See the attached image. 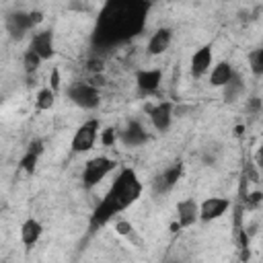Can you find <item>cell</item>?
<instances>
[{
  "mask_svg": "<svg viewBox=\"0 0 263 263\" xmlns=\"http://www.w3.org/2000/svg\"><path fill=\"white\" fill-rule=\"evenodd\" d=\"M41 23H43V12L41 10H14V12L6 14L4 29L12 39L21 41L29 31H33Z\"/></svg>",
  "mask_w": 263,
  "mask_h": 263,
  "instance_id": "obj_3",
  "label": "cell"
},
{
  "mask_svg": "<svg viewBox=\"0 0 263 263\" xmlns=\"http://www.w3.org/2000/svg\"><path fill=\"white\" fill-rule=\"evenodd\" d=\"M236 74V70H234V66L230 64V62H226V60H222V62H216L212 68H210V86H214V88H224L228 82H230V78Z\"/></svg>",
  "mask_w": 263,
  "mask_h": 263,
  "instance_id": "obj_16",
  "label": "cell"
},
{
  "mask_svg": "<svg viewBox=\"0 0 263 263\" xmlns=\"http://www.w3.org/2000/svg\"><path fill=\"white\" fill-rule=\"evenodd\" d=\"M162 70L160 68H142L136 72V86L142 95H154L160 88Z\"/></svg>",
  "mask_w": 263,
  "mask_h": 263,
  "instance_id": "obj_11",
  "label": "cell"
},
{
  "mask_svg": "<svg viewBox=\"0 0 263 263\" xmlns=\"http://www.w3.org/2000/svg\"><path fill=\"white\" fill-rule=\"evenodd\" d=\"M29 49H33L41 62H47L55 55V39H53V31L51 29H41V31H35L33 37H31V43H29Z\"/></svg>",
  "mask_w": 263,
  "mask_h": 263,
  "instance_id": "obj_7",
  "label": "cell"
},
{
  "mask_svg": "<svg viewBox=\"0 0 263 263\" xmlns=\"http://www.w3.org/2000/svg\"><path fill=\"white\" fill-rule=\"evenodd\" d=\"M53 105H55V92H53L49 86H43V88L37 92V97H35V107H37L39 111H49Z\"/></svg>",
  "mask_w": 263,
  "mask_h": 263,
  "instance_id": "obj_19",
  "label": "cell"
},
{
  "mask_svg": "<svg viewBox=\"0 0 263 263\" xmlns=\"http://www.w3.org/2000/svg\"><path fill=\"white\" fill-rule=\"evenodd\" d=\"M66 97L80 109L84 111H92L101 105V92L95 84H88V82H72L68 88H66Z\"/></svg>",
  "mask_w": 263,
  "mask_h": 263,
  "instance_id": "obj_5",
  "label": "cell"
},
{
  "mask_svg": "<svg viewBox=\"0 0 263 263\" xmlns=\"http://www.w3.org/2000/svg\"><path fill=\"white\" fill-rule=\"evenodd\" d=\"M99 127H101L99 119H95V117L86 119V121L74 132V136H72V142H70L72 152H76V154L88 152V150L95 146L97 138H99Z\"/></svg>",
  "mask_w": 263,
  "mask_h": 263,
  "instance_id": "obj_6",
  "label": "cell"
},
{
  "mask_svg": "<svg viewBox=\"0 0 263 263\" xmlns=\"http://www.w3.org/2000/svg\"><path fill=\"white\" fill-rule=\"evenodd\" d=\"M41 64H43V62H41V58H39L33 49H29V47H27V51L23 53V68H25V72H27V74H33Z\"/></svg>",
  "mask_w": 263,
  "mask_h": 263,
  "instance_id": "obj_20",
  "label": "cell"
},
{
  "mask_svg": "<svg viewBox=\"0 0 263 263\" xmlns=\"http://www.w3.org/2000/svg\"><path fill=\"white\" fill-rule=\"evenodd\" d=\"M117 138L121 140L123 146H127V148H138V146H144V144L148 142V132H146V127H144L138 119H132V121H127V125L119 132Z\"/></svg>",
  "mask_w": 263,
  "mask_h": 263,
  "instance_id": "obj_12",
  "label": "cell"
},
{
  "mask_svg": "<svg viewBox=\"0 0 263 263\" xmlns=\"http://www.w3.org/2000/svg\"><path fill=\"white\" fill-rule=\"evenodd\" d=\"M37 160H39V156H35V154H31V152L25 150V154H23L21 160H18V168L25 171L27 175H33L35 168H37Z\"/></svg>",
  "mask_w": 263,
  "mask_h": 263,
  "instance_id": "obj_22",
  "label": "cell"
},
{
  "mask_svg": "<svg viewBox=\"0 0 263 263\" xmlns=\"http://www.w3.org/2000/svg\"><path fill=\"white\" fill-rule=\"evenodd\" d=\"M99 138H101V144L103 146H113L115 140H117V134L113 127H107L105 132H99Z\"/></svg>",
  "mask_w": 263,
  "mask_h": 263,
  "instance_id": "obj_23",
  "label": "cell"
},
{
  "mask_svg": "<svg viewBox=\"0 0 263 263\" xmlns=\"http://www.w3.org/2000/svg\"><path fill=\"white\" fill-rule=\"evenodd\" d=\"M43 236V224L35 218H27L23 224H21V242L31 249L39 242V238Z\"/></svg>",
  "mask_w": 263,
  "mask_h": 263,
  "instance_id": "obj_17",
  "label": "cell"
},
{
  "mask_svg": "<svg viewBox=\"0 0 263 263\" xmlns=\"http://www.w3.org/2000/svg\"><path fill=\"white\" fill-rule=\"evenodd\" d=\"M142 191H144V185H142L138 173L132 166H123L117 173V177L111 183L105 197L95 205V210L88 218V230L95 232V230L103 228L105 224H109L117 214H121L123 210L134 205L142 197Z\"/></svg>",
  "mask_w": 263,
  "mask_h": 263,
  "instance_id": "obj_2",
  "label": "cell"
},
{
  "mask_svg": "<svg viewBox=\"0 0 263 263\" xmlns=\"http://www.w3.org/2000/svg\"><path fill=\"white\" fill-rule=\"evenodd\" d=\"M249 66H251V72L255 76H261L263 74V49L261 47L249 51Z\"/></svg>",
  "mask_w": 263,
  "mask_h": 263,
  "instance_id": "obj_21",
  "label": "cell"
},
{
  "mask_svg": "<svg viewBox=\"0 0 263 263\" xmlns=\"http://www.w3.org/2000/svg\"><path fill=\"white\" fill-rule=\"evenodd\" d=\"M181 177H183V164H181V162H175V164L166 166L160 175L154 177L152 189H154L156 193H168V191L177 185V181H179Z\"/></svg>",
  "mask_w": 263,
  "mask_h": 263,
  "instance_id": "obj_13",
  "label": "cell"
},
{
  "mask_svg": "<svg viewBox=\"0 0 263 263\" xmlns=\"http://www.w3.org/2000/svg\"><path fill=\"white\" fill-rule=\"evenodd\" d=\"M199 220V203L193 197H185L177 203V226L191 228Z\"/></svg>",
  "mask_w": 263,
  "mask_h": 263,
  "instance_id": "obj_14",
  "label": "cell"
},
{
  "mask_svg": "<svg viewBox=\"0 0 263 263\" xmlns=\"http://www.w3.org/2000/svg\"><path fill=\"white\" fill-rule=\"evenodd\" d=\"M115 232L121 234V236H132L134 226H132L127 220H117V222H115Z\"/></svg>",
  "mask_w": 263,
  "mask_h": 263,
  "instance_id": "obj_24",
  "label": "cell"
},
{
  "mask_svg": "<svg viewBox=\"0 0 263 263\" xmlns=\"http://www.w3.org/2000/svg\"><path fill=\"white\" fill-rule=\"evenodd\" d=\"M259 201H261V193H259V191H255V193H251V195L247 197V203H249V205H257Z\"/></svg>",
  "mask_w": 263,
  "mask_h": 263,
  "instance_id": "obj_28",
  "label": "cell"
},
{
  "mask_svg": "<svg viewBox=\"0 0 263 263\" xmlns=\"http://www.w3.org/2000/svg\"><path fill=\"white\" fill-rule=\"evenodd\" d=\"M247 107H249V111H255V113H257V111L261 109V101H259V97H251Z\"/></svg>",
  "mask_w": 263,
  "mask_h": 263,
  "instance_id": "obj_27",
  "label": "cell"
},
{
  "mask_svg": "<svg viewBox=\"0 0 263 263\" xmlns=\"http://www.w3.org/2000/svg\"><path fill=\"white\" fill-rule=\"evenodd\" d=\"M230 208L228 197H205L199 201V222H214L222 218Z\"/></svg>",
  "mask_w": 263,
  "mask_h": 263,
  "instance_id": "obj_9",
  "label": "cell"
},
{
  "mask_svg": "<svg viewBox=\"0 0 263 263\" xmlns=\"http://www.w3.org/2000/svg\"><path fill=\"white\" fill-rule=\"evenodd\" d=\"M214 64V49H212V43H205L201 47H197L191 55V62H189V68H191V76L193 78H201L203 74L210 72Z\"/></svg>",
  "mask_w": 263,
  "mask_h": 263,
  "instance_id": "obj_10",
  "label": "cell"
},
{
  "mask_svg": "<svg viewBox=\"0 0 263 263\" xmlns=\"http://www.w3.org/2000/svg\"><path fill=\"white\" fill-rule=\"evenodd\" d=\"M222 90H224V101H228V103L236 101V99H238V95H242V90H245V82H242L240 74L236 72V74L230 78V82H228Z\"/></svg>",
  "mask_w": 263,
  "mask_h": 263,
  "instance_id": "obj_18",
  "label": "cell"
},
{
  "mask_svg": "<svg viewBox=\"0 0 263 263\" xmlns=\"http://www.w3.org/2000/svg\"><path fill=\"white\" fill-rule=\"evenodd\" d=\"M148 111V117H150V123L156 132H168L171 123H173V103L171 101H158L156 105H150L146 107Z\"/></svg>",
  "mask_w": 263,
  "mask_h": 263,
  "instance_id": "obj_8",
  "label": "cell"
},
{
  "mask_svg": "<svg viewBox=\"0 0 263 263\" xmlns=\"http://www.w3.org/2000/svg\"><path fill=\"white\" fill-rule=\"evenodd\" d=\"M171 43H173V29L171 27H160L150 35L146 51L150 55H160L171 47Z\"/></svg>",
  "mask_w": 263,
  "mask_h": 263,
  "instance_id": "obj_15",
  "label": "cell"
},
{
  "mask_svg": "<svg viewBox=\"0 0 263 263\" xmlns=\"http://www.w3.org/2000/svg\"><path fill=\"white\" fill-rule=\"evenodd\" d=\"M27 152H31V154H35V156H41V154H43V142H41V140H33V142H29Z\"/></svg>",
  "mask_w": 263,
  "mask_h": 263,
  "instance_id": "obj_26",
  "label": "cell"
},
{
  "mask_svg": "<svg viewBox=\"0 0 263 263\" xmlns=\"http://www.w3.org/2000/svg\"><path fill=\"white\" fill-rule=\"evenodd\" d=\"M148 8L144 2H107L97 23V41L113 45L132 39L142 31Z\"/></svg>",
  "mask_w": 263,
  "mask_h": 263,
  "instance_id": "obj_1",
  "label": "cell"
},
{
  "mask_svg": "<svg viewBox=\"0 0 263 263\" xmlns=\"http://www.w3.org/2000/svg\"><path fill=\"white\" fill-rule=\"evenodd\" d=\"M60 86H62V80H60V70H58V68H51V76H49V88H51V90L58 95Z\"/></svg>",
  "mask_w": 263,
  "mask_h": 263,
  "instance_id": "obj_25",
  "label": "cell"
},
{
  "mask_svg": "<svg viewBox=\"0 0 263 263\" xmlns=\"http://www.w3.org/2000/svg\"><path fill=\"white\" fill-rule=\"evenodd\" d=\"M115 166H117V162H115L113 158H109V156H92V158H88V160L84 162L82 177H80L82 187H84L86 191L95 189L101 181H105V179L115 171Z\"/></svg>",
  "mask_w": 263,
  "mask_h": 263,
  "instance_id": "obj_4",
  "label": "cell"
}]
</instances>
